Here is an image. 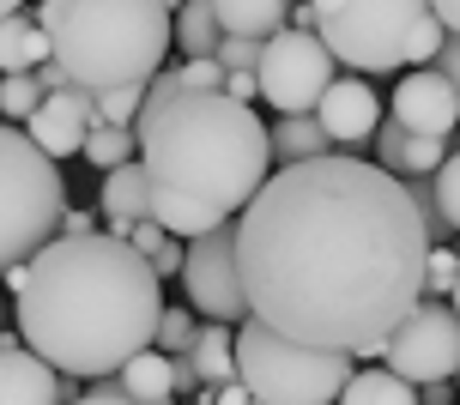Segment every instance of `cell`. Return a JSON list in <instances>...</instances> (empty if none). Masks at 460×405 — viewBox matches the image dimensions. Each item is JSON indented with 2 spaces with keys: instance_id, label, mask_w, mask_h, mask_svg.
<instances>
[{
  "instance_id": "obj_1",
  "label": "cell",
  "mask_w": 460,
  "mask_h": 405,
  "mask_svg": "<svg viewBox=\"0 0 460 405\" xmlns=\"http://www.w3.org/2000/svg\"><path fill=\"white\" fill-rule=\"evenodd\" d=\"M249 321L291 345L382 357V339L424 296L430 230L406 181L369 158L285 163L230 218Z\"/></svg>"
},
{
  "instance_id": "obj_2",
  "label": "cell",
  "mask_w": 460,
  "mask_h": 405,
  "mask_svg": "<svg viewBox=\"0 0 460 405\" xmlns=\"http://www.w3.org/2000/svg\"><path fill=\"white\" fill-rule=\"evenodd\" d=\"M13 291L19 345L61 375L97 382L152 345L164 285L121 236H55L0 272Z\"/></svg>"
},
{
  "instance_id": "obj_3",
  "label": "cell",
  "mask_w": 460,
  "mask_h": 405,
  "mask_svg": "<svg viewBox=\"0 0 460 405\" xmlns=\"http://www.w3.org/2000/svg\"><path fill=\"white\" fill-rule=\"evenodd\" d=\"M134 139L146 170V218L176 242L230 225L273 176L267 121L254 103H230L225 91H170L158 103H139Z\"/></svg>"
},
{
  "instance_id": "obj_4",
  "label": "cell",
  "mask_w": 460,
  "mask_h": 405,
  "mask_svg": "<svg viewBox=\"0 0 460 405\" xmlns=\"http://www.w3.org/2000/svg\"><path fill=\"white\" fill-rule=\"evenodd\" d=\"M49 61L79 91L146 85L170 55V13L158 0H43Z\"/></svg>"
},
{
  "instance_id": "obj_5",
  "label": "cell",
  "mask_w": 460,
  "mask_h": 405,
  "mask_svg": "<svg viewBox=\"0 0 460 405\" xmlns=\"http://www.w3.org/2000/svg\"><path fill=\"white\" fill-rule=\"evenodd\" d=\"M322 48L358 79H382L400 67H430L437 43L448 37L430 0H309Z\"/></svg>"
},
{
  "instance_id": "obj_6",
  "label": "cell",
  "mask_w": 460,
  "mask_h": 405,
  "mask_svg": "<svg viewBox=\"0 0 460 405\" xmlns=\"http://www.w3.org/2000/svg\"><path fill=\"white\" fill-rule=\"evenodd\" d=\"M230 351H236V382L249 387L254 405H333L345 375H351L345 351L291 345L261 321H236Z\"/></svg>"
},
{
  "instance_id": "obj_7",
  "label": "cell",
  "mask_w": 460,
  "mask_h": 405,
  "mask_svg": "<svg viewBox=\"0 0 460 405\" xmlns=\"http://www.w3.org/2000/svg\"><path fill=\"white\" fill-rule=\"evenodd\" d=\"M61 212H67L61 163H49L19 128L0 121V272L55 242Z\"/></svg>"
},
{
  "instance_id": "obj_8",
  "label": "cell",
  "mask_w": 460,
  "mask_h": 405,
  "mask_svg": "<svg viewBox=\"0 0 460 405\" xmlns=\"http://www.w3.org/2000/svg\"><path fill=\"white\" fill-rule=\"evenodd\" d=\"M333 73L340 61L322 48L315 31H273L254 61V97H267L279 115H309L315 97L333 85Z\"/></svg>"
},
{
  "instance_id": "obj_9",
  "label": "cell",
  "mask_w": 460,
  "mask_h": 405,
  "mask_svg": "<svg viewBox=\"0 0 460 405\" xmlns=\"http://www.w3.org/2000/svg\"><path fill=\"white\" fill-rule=\"evenodd\" d=\"M382 369L400 375L406 387L455 382V369H460V321H455V309L418 296L412 309L400 315V327L382 339Z\"/></svg>"
},
{
  "instance_id": "obj_10",
  "label": "cell",
  "mask_w": 460,
  "mask_h": 405,
  "mask_svg": "<svg viewBox=\"0 0 460 405\" xmlns=\"http://www.w3.org/2000/svg\"><path fill=\"white\" fill-rule=\"evenodd\" d=\"M176 278H182L194 315L225 321V327L249 321V303H243V285H236V236H230V225L182 242V272Z\"/></svg>"
},
{
  "instance_id": "obj_11",
  "label": "cell",
  "mask_w": 460,
  "mask_h": 405,
  "mask_svg": "<svg viewBox=\"0 0 460 405\" xmlns=\"http://www.w3.org/2000/svg\"><path fill=\"white\" fill-rule=\"evenodd\" d=\"M97 128V103H92V91H79V85H67V91H49L37 110L24 115V128L19 134L43 152L49 163H61V158H79V145H85V134Z\"/></svg>"
},
{
  "instance_id": "obj_12",
  "label": "cell",
  "mask_w": 460,
  "mask_h": 405,
  "mask_svg": "<svg viewBox=\"0 0 460 405\" xmlns=\"http://www.w3.org/2000/svg\"><path fill=\"white\" fill-rule=\"evenodd\" d=\"M388 121H400L406 134H430V139H455L460 121V85L442 79L437 67H412L400 85H394Z\"/></svg>"
},
{
  "instance_id": "obj_13",
  "label": "cell",
  "mask_w": 460,
  "mask_h": 405,
  "mask_svg": "<svg viewBox=\"0 0 460 405\" xmlns=\"http://www.w3.org/2000/svg\"><path fill=\"white\" fill-rule=\"evenodd\" d=\"M315 128L327 134V145H358V139L376 134V121H382V97L369 79L358 73H333V85L315 97Z\"/></svg>"
},
{
  "instance_id": "obj_14",
  "label": "cell",
  "mask_w": 460,
  "mask_h": 405,
  "mask_svg": "<svg viewBox=\"0 0 460 405\" xmlns=\"http://www.w3.org/2000/svg\"><path fill=\"white\" fill-rule=\"evenodd\" d=\"M0 405H61V369L31 351H0Z\"/></svg>"
},
{
  "instance_id": "obj_15",
  "label": "cell",
  "mask_w": 460,
  "mask_h": 405,
  "mask_svg": "<svg viewBox=\"0 0 460 405\" xmlns=\"http://www.w3.org/2000/svg\"><path fill=\"white\" fill-rule=\"evenodd\" d=\"M146 218V170L134 163H115V170H103V236H128V225H139Z\"/></svg>"
},
{
  "instance_id": "obj_16",
  "label": "cell",
  "mask_w": 460,
  "mask_h": 405,
  "mask_svg": "<svg viewBox=\"0 0 460 405\" xmlns=\"http://www.w3.org/2000/svg\"><path fill=\"white\" fill-rule=\"evenodd\" d=\"M207 6L218 19V37H254V43L285 31V13H291V0H207Z\"/></svg>"
},
{
  "instance_id": "obj_17",
  "label": "cell",
  "mask_w": 460,
  "mask_h": 405,
  "mask_svg": "<svg viewBox=\"0 0 460 405\" xmlns=\"http://www.w3.org/2000/svg\"><path fill=\"white\" fill-rule=\"evenodd\" d=\"M230 333H236V327H225V321H207V327L194 333V345L182 351L188 369L200 375V387H225V382H236V351H230Z\"/></svg>"
},
{
  "instance_id": "obj_18",
  "label": "cell",
  "mask_w": 460,
  "mask_h": 405,
  "mask_svg": "<svg viewBox=\"0 0 460 405\" xmlns=\"http://www.w3.org/2000/svg\"><path fill=\"white\" fill-rule=\"evenodd\" d=\"M267 158L285 170V163H309V158H327V134L315 128V115H279L267 128Z\"/></svg>"
},
{
  "instance_id": "obj_19",
  "label": "cell",
  "mask_w": 460,
  "mask_h": 405,
  "mask_svg": "<svg viewBox=\"0 0 460 405\" xmlns=\"http://www.w3.org/2000/svg\"><path fill=\"white\" fill-rule=\"evenodd\" d=\"M49 61V37L37 19L24 13H6L0 19V73H37Z\"/></svg>"
},
{
  "instance_id": "obj_20",
  "label": "cell",
  "mask_w": 460,
  "mask_h": 405,
  "mask_svg": "<svg viewBox=\"0 0 460 405\" xmlns=\"http://www.w3.org/2000/svg\"><path fill=\"white\" fill-rule=\"evenodd\" d=\"M333 405H418V387H406L400 375H388L376 363V369H351Z\"/></svg>"
},
{
  "instance_id": "obj_21",
  "label": "cell",
  "mask_w": 460,
  "mask_h": 405,
  "mask_svg": "<svg viewBox=\"0 0 460 405\" xmlns=\"http://www.w3.org/2000/svg\"><path fill=\"white\" fill-rule=\"evenodd\" d=\"M115 387H121L134 405H146V400H176V393H170V357H158L152 345H146V351H134V357L115 369Z\"/></svg>"
},
{
  "instance_id": "obj_22",
  "label": "cell",
  "mask_w": 460,
  "mask_h": 405,
  "mask_svg": "<svg viewBox=\"0 0 460 405\" xmlns=\"http://www.w3.org/2000/svg\"><path fill=\"white\" fill-rule=\"evenodd\" d=\"M170 43H182L188 61L212 55V43H218V19H212L207 0H182V6L170 13Z\"/></svg>"
},
{
  "instance_id": "obj_23",
  "label": "cell",
  "mask_w": 460,
  "mask_h": 405,
  "mask_svg": "<svg viewBox=\"0 0 460 405\" xmlns=\"http://www.w3.org/2000/svg\"><path fill=\"white\" fill-rule=\"evenodd\" d=\"M79 152H85V163H97V170H115V163L139 158V139H134V128H92Z\"/></svg>"
},
{
  "instance_id": "obj_24",
  "label": "cell",
  "mask_w": 460,
  "mask_h": 405,
  "mask_svg": "<svg viewBox=\"0 0 460 405\" xmlns=\"http://www.w3.org/2000/svg\"><path fill=\"white\" fill-rule=\"evenodd\" d=\"M194 333H200L194 309H170V303H164L158 327H152V351H158V357H182L188 345H194Z\"/></svg>"
},
{
  "instance_id": "obj_25",
  "label": "cell",
  "mask_w": 460,
  "mask_h": 405,
  "mask_svg": "<svg viewBox=\"0 0 460 405\" xmlns=\"http://www.w3.org/2000/svg\"><path fill=\"white\" fill-rule=\"evenodd\" d=\"M43 103V85L37 73H0V121L6 128H24V115Z\"/></svg>"
},
{
  "instance_id": "obj_26",
  "label": "cell",
  "mask_w": 460,
  "mask_h": 405,
  "mask_svg": "<svg viewBox=\"0 0 460 405\" xmlns=\"http://www.w3.org/2000/svg\"><path fill=\"white\" fill-rule=\"evenodd\" d=\"M455 278H460L455 242H430V254H424V296H430V303H448V296H455Z\"/></svg>"
},
{
  "instance_id": "obj_27",
  "label": "cell",
  "mask_w": 460,
  "mask_h": 405,
  "mask_svg": "<svg viewBox=\"0 0 460 405\" xmlns=\"http://www.w3.org/2000/svg\"><path fill=\"white\" fill-rule=\"evenodd\" d=\"M97 128H134L139 103H146V85H115V91H97Z\"/></svg>"
},
{
  "instance_id": "obj_28",
  "label": "cell",
  "mask_w": 460,
  "mask_h": 405,
  "mask_svg": "<svg viewBox=\"0 0 460 405\" xmlns=\"http://www.w3.org/2000/svg\"><path fill=\"white\" fill-rule=\"evenodd\" d=\"M212 61H218L225 73H254L261 43H254V37H218V43H212Z\"/></svg>"
},
{
  "instance_id": "obj_29",
  "label": "cell",
  "mask_w": 460,
  "mask_h": 405,
  "mask_svg": "<svg viewBox=\"0 0 460 405\" xmlns=\"http://www.w3.org/2000/svg\"><path fill=\"white\" fill-rule=\"evenodd\" d=\"M182 91H218V79H225V67L212 61V55H200V61H182Z\"/></svg>"
},
{
  "instance_id": "obj_30",
  "label": "cell",
  "mask_w": 460,
  "mask_h": 405,
  "mask_svg": "<svg viewBox=\"0 0 460 405\" xmlns=\"http://www.w3.org/2000/svg\"><path fill=\"white\" fill-rule=\"evenodd\" d=\"M73 405H134V400H128V393L115 387V375H97V382L85 387V393H79Z\"/></svg>"
},
{
  "instance_id": "obj_31",
  "label": "cell",
  "mask_w": 460,
  "mask_h": 405,
  "mask_svg": "<svg viewBox=\"0 0 460 405\" xmlns=\"http://www.w3.org/2000/svg\"><path fill=\"white\" fill-rule=\"evenodd\" d=\"M146 267L158 272V285H164V278H176V272H182V242H176V236H170V242H164L158 254H152V260H146Z\"/></svg>"
},
{
  "instance_id": "obj_32",
  "label": "cell",
  "mask_w": 460,
  "mask_h": 405,
  "mask_svg": "<svg viewBox=\"0 0 460 405\" xmlns=\"http://www.w3.org/2000/svg\"><path fill=\"white\" fill-rule=\"evenodd\" d=\"M218 91H225L230 103H254V73H225V79H218Z\"/></svg>"
},
{
  "instance_id": "obj_33",
  "label": "cell",
  "mask_w": 460,
  "mask_h": 405,
  "mask_svg": "<svg viewBox=\"0 0 460 405\" xmlns=\"http://www.w3.org/2000/svg\"><path fill=\"white\" fill-rule=\"evenodd\" d=\"M170 393H200V375H194V369H188V357H170Z\"/></svg>"
},
{
  "instance_id": "obj_34",
  "label": "cell",
  "mask_w": 460,
  "mask_h": 405,
  "mask_svg": "<svg viewBox=\"0 0 460 405\" xmlns=\"http://www.w3.org/2000/svg\"><path fill=\"white\" fill-rule=\"evenodd\" d=\"M97 218L92 212H61V225H55V236H92Z\"/></svg>"
},
{
  "instance_id": "obj_35",
  "label": "cell",
  "mask_w": 460,
  "mask_h": 405,
  "mask_svg": "<svg viewBox=\"0 0 460 405\" xmlns=\"http://www.w3.org/2000/svg\"><path fill=\"white\" fill-rule=\"evenodd\" d=\"M418 405H455V382H424L418 387Z\"/></svg>"
},
{
  "instance_id": "obj_36",
  "label": "cell",
  "mask_w": 460,
  "mask_h": 405,
  "mask_svg": "<svg viewBox=\"0 0 460 405\" xmlns=\"http://www.w3.org/2000/svg\"><path fill=\"white\" fill-rule=\"evenodd\" d=\"M37 85H43V97H49V91H67L73 79H67L61 67H55V61H43V67H37Z\"/></svg>"
},
{
  "instance_id": "obj_37",
  "label": "cell",
  "mask_w": 460,
  "mask_h": 405,
  "mask_svg": "<svg viewBox=\"0 0 460 405\" xmlns=\"http://www.w3.org/2000/svg\"><path fill=\"white\" fill-rule=\"evenodd\" d=\"M430 13H437V24H442V31H455V19H460V0H430Z\"/></svg>"
},
{
  "instance_id": "obj_38",
  "label": "cell",
  "mask_w": 460,
  "mask_h": 405,
  "mask_svg": "<svg viewBox=\"0 0 460 405\" xmlns=\"http://www.w3.org/2000/svg\"><path fill=\"white\" fill-rule=\"evenodd\" d=\"M79 393H85V382H79V375H61V405H73Z\"/></svg>"
},
{
  "instance_id": "obj_39",
  "label": "cell",
  "mask_w": 460,
  "mask_h": 405,
  "mask_svg": "<svg viewBox=\"0 0 460 405\" xmlns=\"http://www.w3.org/2000/svg\"><path fill=\"white\" fill-rule=\"evenodd\" d=\"M19 6H24V0H0V19H6V13H19Z\"/></svg>"
},
{
  "instance_id": "obj_40",
  "label": "cell",
  "mask_w": 460,
  "mask_h": 405,
  "mask_svg": "<svg viewBox=\"0 0 460 405\" xmlns=\"http://www.w3.org/2000/svg\"><path fill=\"white\" fill-rule=\"evenodd\" d=\"M158 6H164V13H176V6H182V0H158Z\"/></svg>"
}]
</instances>
